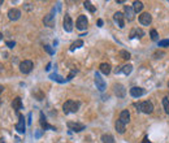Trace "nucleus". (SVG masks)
<instances>
[{"label": "nucleus", "instance_id": "obj_20", "mask_svg": "<svg viewBox=\"0 0 169 143\" xmlns=\"http://www.w3.org/2000/svg\"><path fill=\"white\" fill-rule=\"evenodd\" d=\"M99 69H100V72L103 73V74H109V73H111V65H109L108 63H103V64H100Z\"/></svg>", "mask_w": 169, "mask_h": 143}, {"label": "nucleus", "instance_id": "obj_18", "mask_svg": "<svg viewBox=\"0 0 169 143\" xmlns=\"http://www.w3.org/2000/svg\"><path fill=\"white\" fill-rule=\"evenodd\" d=\"M124 13H125V17L128 18L129 21H131L133 18H134V11H133V7L125 5V8H124Z\"/></svg>", "mask_w": 169, "mask_h": 143}, {"label": "nucleus", "instance_id": "obj_17", "mask_svg": "<svg viewBox=\"0 0 169 143\" xmlns=\"http://www.w3.org/2000/svg\"><path fill=\"white\" fill-rule=\"evenodd\" d=\"M12 107L16 112H18L20 109H22V99L20 98V96H17V98L13 99V102H12Z\"/></svg>", "mask_w": 169, "mask_h": 143}, {"label": "nucleus", "instance_id": "obj_28", "mask_svg": "<svg viewBox=\"0 0 169 143\" xmlns=\"http://www.w3.org/2000/svg\"><path fill=\"white\" fill-rule=\"evenodd\" d=\"M83 7L86 8V9H87V11H89V12H91V13H94V12L96 11V9H95V7H94V5H92L91 3H90V1H84V3H83Z\"/></svg>", "mask_w": 169, "mask_h": 143}, {"label": "nucleus", "instance_id": "obj_27", "mask_svg": "<svg viewBox=\"0 0 169 143\" xmlns=\"http://www.w3.org/2000/svg\"><path fill=\"white\" fill-rule=\"evenodd\" d=\"M120 57H121V59H124V60H129L131 57V55H130V52H128V51L126 50H121L120 51Z\"/></svg>", "mask_w": 169, "mask_h": 143}, {"label": "nucleus", "instance_id": "obj_33", "mask_svg": "<svg viewBox=\"0 0 169 143\" xmlns=\"http://www.w3.org/2000/svg\"><path fill=\"white\" fill-rule=\"evenodd\" d=\"M44 50H46L50 55H53V53H55V51H53L52 48H51V46H48V44H44Z\"/></svg>", "mask_w": 169, "mask_h": 143}, {"label": "nucleus", "instance_id": "obj_37", "mask_svg": "<svg viewBox=\"0 0 169 143\" xmlns=\"http://www.w3.org/2000/svg\"><path fill=\"white\" fill-rule=\"evenodd\" d=\"M28 118H29V120H28V124H29V125H30V124H31V113H29Z\"/></svg>", "mask_w": 169, "mask_h": 143}, {"label": "nucleus", "instance_id": "obj_6", "mask_svg": "<svg viewBox=\"0 0 169 143\" xmlns=\"http://www.w3.org/2000/svg\"><path fill=\"white\" fill-rule=\"evenodd\" d=\"M26 129V122H25V117L22 115H18V122L16 124V130L20 134H23Z\"/></svg>", "mask_w": 169, "mask_h": 143}, {"label": "nucleus", "instance_id": "obj_45", "mask_svg": "<svg viewBox=\"0 0 169 143\" xmlns=\"http://www.w3.org/2000/svg\"><path fill=\"white\" fill-rule=\"evenodd\" d=\"M3 4V0H0V5H1Z\"/></svg>", "mask_w": 169, "mask_h": 143}, {"label": "nucleus", "instance_id": "obj_24", "mask_svg": "<svg viewBox=\"0 0 169 143\" xmlns=\"http://www.w3.org/2000/svg\"><path fill=\"white\" fill-rule=\"evenodd\" d=\"M102 142L103 143H114V139L111 134H103L102 135Z\"/></svg>", "mask_w": 169, "mask_h": 143}, {"label": "nucleus", "instance_id": "obj_38", "mask_svg": "<svg viewBox=\"0 0 169 143\" xmlns=\"http://www.w3.org/2000/svg\"><path fill=\"white\" fill-rule=\"evenodd\" d=\"M98 26H103V20H98Z\"/></svg>", "mask_w": 169, "mask_h": 143}, {"label": "nucleus", "instance_id": "obj_9", "mask_svg": "<svg viewBox=\"0 0 169 143\" xmlns=\"http://www.w3.org/2000/svg\"><path fill=\"white\" fill-rule=\"evenodd\" d=\"M62 25H64V30L68 33H70L72 30H73V21H72V18L69 14H65L64 16V22H62Z\"/></svg>", "mask_w": 169, "mask_h": 143}, {"label": "nucleus", "instance_id": "obj_5", "mask_svg": "<svg viewBox=\"0 0 169 143\" xmlns=\"http://www.w3.org/2000/svg\"><path fill=\"white\" fill-rule=\"evenodd\" d=\"M44 25L48 26V27H53L55 26V9H52L51 11V13H48L46 17H44L43 20Z\"/></svg>", "mask_w": 169, "mask_h": 143}, {"label": "nucleus", "instance_id": "obj_42", "mask_svg": "<svg viewBox=\"0 0 169 143\" xmlns=\"http://www.w3.org/2000/svg\"><path fill=\"white\" fill-rule=\"evenodd\" d=\"M3 90H4V87H3V86H0V94L3 92Z\"/></svg>", "mask_w": 169, "mask_h": 143}, {"label": "nucleus", "instance_id": "obj_26", "mask_svg": "<svg viewBox=\"0 0 169 143\" xmlns=\"http://www.w3.org/2000/svg\"><path fill=\"white\" fill-rule=\"evenodd\" d=\"M82 46H83V41H81V39H78V41H75L74 43H72V46H70V51L77 50V48L82 47Z\"/></svg>", "mask_w": 169, "mask_h": 143}, {"label": "nucleus", "instance_id": "obj_31", "mask_svg": "<svg viewBox=\"0 0 169 143\" xmlns=\"http://www.w3.org/2000/svg\"><path fill=\"white\" fill-rule=\"evenodd\" d=\"M159 47H168L169 46V39H165V41H160L158 43Z\"/></svg>", "mask_w": 169, "mask_h": 143}, {"label": "nucleus", "instance_id": "obj_43", "mask_svg": "<svg viewBox=\"0 0 169 143\" xmlns=\"http://www.w3.org/2000/svg\"><path fill=\"white\" fill-rule=\"evenodd\" d=\"M0 143H5V141L3 138H0Z\"/></svg>", "mask_w": 169, "mask_h": 143}, {"label": "nucleus", "instance_id": "obj_15", "mask_svg": "<svg viewBox=\"0 0 169 143\" xmlns=\"http://www.w3.org/2000/svg\"><path fill=\"white\" fill-rule=\"evenodd\" d=\"M146 94V91H144V89H142V87H131L130 89V95L133 96V98H141L142 95H144Z\"/></svg>", "mask_w": 169, "mask_h": 143}, {"label": "nucleus", "instance_id": "obj_14", "mask_svg": "<svg viewBox=\"0 0 169 143\" xmlns=\"http://www.w3.org/2000/svg\"><path fill=\"white\" fill-rule=\"evenodd\" d=\"M113 89H114V94L117 95V98H124V96L126 95V90H125V87H124L121 83L114 85Z\"/></svg>", "mask_w": 169, "mask_h": 143}, {"label": "nucleus", "instance_id": "obj_7", "mask_svg": "<svg viewBox=\"0 0 169 143\" xmlns=\"http://www.w3.org/2000/svg\"><path fill=\"white\" fill-rule=\"evenodd\" d=\"M68 127L72 130V132H75V133H80V132H82V130L86 129V126H84L83 124L72 122V121H69V122H68Z\"/></svg>", "mask_w": 169, "mask_h": 143}, {"label": "nucleus", "instance_id": "obj_32", "mask_svg": "<svg viewBox=\"0 0 169 143\" xmlns=\"http://www.w3.org/2000/svg\"><path fill=\"white\" fill-rule=\"evenodd\" d=\"M163 56H164V52H163V51H156V52L153 53V57H156V59H161Z\"/></svg>", "mask_w": 169, "mask_h": 143}, {"label": "nucleus", "instance_id": "obj_34", "mask_svg": "<svg viewBox=\"0 0 169 143\" xmlns=\"http://www.w3.org/2000/svg\"><path fill=\"white\" fill-rule=\"evenodd\" d=\"M75 73H77V69H74V70H72V72H70V74H69V75H68V78H66V81H70L72 78L74 77V74H75Z\"/></svg>", "mask_w": 169, "mask_h": 143}, {"label": "nucleus", "instance_id": "obj_3", "mask_svg": "<svg viewBox=\"0 0 169 143\" xmlns=\"http://www.w3.org/2000/svg\"><path fill=\"white\" fill-rule=\"evenodd\" d=\"M20 70H21V73H23V74L30 73L33 70V61L31 60H23V61L20 64Z\"/></svg>", "mask_w": 169, "mask_h": 143}, {"label": "nucleus", "instance_id": "obj_1", "mask_svg": "<svg viewBox=\"0 0 169 143\" xmlns=\"http://www.w3.org/2000/svg\"><path fill=\"white\" fill-rule=\"evenodd\" d=\"M78 108H80V102H74V100H68V102L64 103V105H62V112H64L65 115L68 113H75V112L78 111Z\"/></svg>", "mask_w": 169, "mask_h": 143}, {"label": "nucleus", "instance_id": "obj_22", "mask_svg": "<svg viewBox=\"0 0 169 143\" xmlns=\"http://www.w3.org/2000/svg\"><path fill=\"white\" fill-rule=\"evenodd\" d=\"M143 3L142 1H134L133 3V11L137 12V13H139V12H142V9H143Z\"/></svg>", "mask_w": 169, "mask_h": 143}, {"label": "nucleus", "instance_id": "obj_30", "mask_svg": "<svg viewBox=\"0 0 169 143\" xmlns=\"http://www.w3.org/2000/svg\"><path fill=\"white\" fill-rule=\"evenodd\" d=\"M150 35H151V39H152V41H158V39H159V34H158L156 30H151Z\"/></svg>", "mask_w": 169, "mask_h": 143}, {"label": "nucleus", "instance_id": "obj_13", "mask_svg": "<svg viewBox=\"0 0 169 143\" xmlns=\"http://www.w3.org/2000/svg\"><path fill=\"white\" fill-rule=\"evenodd\" d=\"M139 22L143 26H148L151 22H152V17H151L150 13H142L139 16Z\"/></svg>", "mask_w": 169, "mask_h": 143}, {"label": "nucleus", "instance_id": "obj_19", "mask_svg": "<svg viewBox=\"0 0 169 143\" xmlns=\"http://www.w3.org/2000/svg\"><path fill=\"white\" fill-rule=\"evenodd\" d=\"M119 120L126 125V124H128L129 121H130V113H129L128 111H122L121 115H120V118H119Z\"/></svg>", "mask_w": 169, "mask_h": 143}, {"label": "nucleus", "instance_id": "obj_46", "mask_svg": "<svg viewBox=\"0 0 169 143\" xmlns=\"http://www.w3.org/2000/svg\"><path fill=\"white\" fill-rule=\"evenodd\" d=\"M168 87H169V82H168Z\"/></svg>", "mask_w": 169, "mask_h": 143}, {"label": "nucleus", "instance_id": "obj_23", "mask_svg": "<svg viewBox=\"0 0 169 143\" xmlns=\"http://www.w3.org/2000/svg\"><path fill=\"white\" fill-rule=\"evenodd\" d=\"M50 78L52 81H56V82H59V83H64V82L66 80H64V78L61 77V75H59V74H56V73H52V74H50Z\"/></svg>", "mask_w": 169, "mask_h": 143}, {"label": "nucleus", "instance_id": "obj_8", "mask_svg": "<svg viewBox=\"0 0 169 143\" xmlns=\"http://www.w3.org/2000/svg\"><path fill=\"white\" fill-rule=\"evenodd\" d=\"M124 14L121 13V12H116V13L113 14V20H114V22L119 25L120 29H124L125 27V21H124Z\"/></svg>", "mask_w": 169, "mask_h": 143}, {"label": "nucleus", "instance_id": "obj_2", "mask_svg": "<svg viewBox=\"0 0 169 143\" xmlns=\"http://www.w3.org/2000/svg\"><path fill=\"white\" fill-rule=\"evenodd\" d=\"M135 107L138 108V111H141V112H143V113H146V115H150V113H152V111H153V104L151 102H142V103H138V104H135Z\"/></svg>", "mask_w": 169, "mask_h": 143}, {"label": "nucleus", "instance_id": "obj_25", "mask_svg": "<svg viewBox=\"0 0 169 143\" xmlns=\"http://www.w3.org/2000/svg\"><path fill=\"white\" fill-rule=\"evenodd\" d=\"M131 70H133V65H130V64H126V65H124L121 68V72L124 73V74H126V75L130 74Z\"/></svg>", "mask_w": 169, "mask_h": 143}, {"label": "nucleus", "instance_id": "obj_44", "mask_svg": "<svg viewBox=\"0 0 169 143\" xmlns=\"http://www.w3.org/2000/svg\"><path fill=\"white\" fill-rule=\"evenodd\" d=\"M1 39H3V34H1V33H0V41H1Z\"/></svg>", "mask_w": 169, "mask_h": 143}, {"label": "nucleus", "instance_id": "obj_4", "mask_svg": "<svg viewBox=\"0 0 169 143\" xmlns=\"http://www.w3.org/2000/svg\"><path fill=\"white\" fill-rule=\"evenodd\" d=\"M95 85H96V89L99 91H104L105 87H107V83H105V81L102 78L100 73H95Z\"/></svg>", "mask_w": 169, "mask_h": 143}, {"label": "nucleus", "instance_id": "obj_11", "mask_svg": "<svg viewBox=\"0 0 169 143\" xmlns=\"http://www.w3.org/2000/svg\"><path fill=\"white\" fill-rule=\"evenodd\" d=\"M40 126H42V129H43V132L44 130H56V127H53V126H51L50 124L47 122V120H46V117H44V113L43 112H40Z\"/></svg>", "mask_w": 169, "mask_h": 143}, {"label": "nucleus", "instance_id": "obj_16", "mask_svg": "<svg viewBox=\"0 0 169 143\" xmlns=\"http://www.w3.org/2000/svg\"><path fill=\"white\" fill-rule=\"evenodd\" d=\"M144 35V31L139 27H134V29L130 31V39H134V38H142Z\"/></svg>", "mask_w": 169, "mask_h": 143}, {"label": "nucleus", "instance_id": "obj_39", "mask_svg": "<svg viewBox=\"0 0 169 143\" xmlns=\"http://www.w3.org/2000/svg\"><path fill=\"white\" fill-rule=\"evenodd\" d=\"M51 69V63L50 64H47V68H46V70H50Z\"/></svg>", "mask_w": 169, "mask_h": 143}, {"label": "nucleus", "instance_id": "obj_35", "mask_svg": "<svg viewBox=\"0 0 169 143\" xmlns=\"http://www.w3.org/2000/svg\"><path fill=\"white\" fill-rule=\"evenodd\" d=\"M14 46H16V42H14V41H8V42H7V47L13 48Z\"/></svg>", "mask_w": 169, "mask_h": 143}, {"label": "nucleus", "instance_id": "obj_12", "mask_svg": "<svg viewBox=\"0 0 169 143\" xmlns=\"http://www.w3.org/2000/svg\"><path fill=\"white\" fill-rule=\"evenodd\" d=\"M8 17H9L11 21H17L21 17V11L17 8H12L8 11Z\"/></svg>", "mask_w": 169, "mask_h": 143}, {"label": "nucleus", "instance_id": "obj_41", "mask_svg": "<svg viewBox=\"0 0 169 143\" xmlns=\"http://www.w3.org/2000/svg\"><path fill=\"white\" fill-rule=\"evenodd\" d=\"M143 143H150V142H148V139H147V138H144L143 139Z\"/></svg>", "mask_w": 169, "mask_h": 143}, {"label": "nucleus", "instance_id": "obj_10", "mask_svg": "<svg viewBox=\"0 0 169 143\" xmlns=\"http://www.w3.org/2000/svg\"><path fill=\"white\" fill-rule=\"evenodd\" d=\"M87 23H89V21H87V17L82 14V16L78 17L77 23H75V25H77V29H78V30H84V29L87 27Z\"/></svg>", "mask_w": 169, "mask_h": 143}, {"label": "nucleus", "instance_id": "obj_40", "mask_svg": "<svg viewBox=\"0 0 169 143\" xmlns=\"http://www.w3.org/2000/svg\"><path fill=\"white\" fill-rule=\"evenodd\" d=\"M117 3H119V4H124V3H125V0H117Z\"/></svg>", "mask_w": 169, "mask_h": 143}, {"label": "nucleus", "instance_id": "obj_29", "mask_svg": "<svg viewBox=\"0 0 169 143\" xmlns=\"http://www.w3.org/2000/svg\"><path fill=\"white\" fill-rule=\"evenodd\" d=\"M163 107H164V111L169 115V99H168V98H164V99H163Z\"/></svg>", "mask_w": 169, "mask_h": 143}, {"label": "nucleus", "instance_id": "obj_36", "mask_svg": "<svg viewBox=\"0 0 169 143\" xmlns=\"http://www.w3.org/2000/svg\"><path fill=\"white\" fill-rule=\"evenodd\" d=\"M42 132H43V130H38V132L35 133V138H40V137H42Z\"/></svg>", "mask_w": 169, "mask_h": 143}, {"label": "nucleus", "instance_id": "obj_21", "mask_svg": "<svg viewBox=\"0 0 169 143\" xmlns=\"http://www.w3.org/2000/svg\"><path fill=\"white\" fill-rule=\"evenodd\" d=\"M114 127H116V130L120 133V134H124V133H125V124L121 122L120 120L116 121V124H114Z\"/></svg>", "mask_w": 169, "mask_h": 143}]
</instances>
